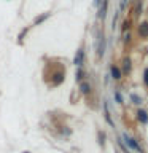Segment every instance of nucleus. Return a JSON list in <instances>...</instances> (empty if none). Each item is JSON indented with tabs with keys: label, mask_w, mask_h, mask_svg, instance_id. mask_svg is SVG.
Instances as JSON below:
<instances>
[{
	"label": "nucleus",
	"mask_w": 148,
	"mask_h": 153,
	"mask_svg": "<svg viewBox=\"0 0 148 153\" xmlns=\"http://www.w3.org/2000/svg\"><path fill=\"white\" fill-rule=\"evenodd\" d=\"M104 53H105V37H104V33H100L99 35V42H97V56H104Z\"/></svg>",
	"instance_id": "nucleus-1"
},
{
	"label": "nucleus",
	"mask_w": 148,
	"mask_h": 153,
	"mask_svg": "<svg viewBox=\"0 0 148 153\" xmlns=\"http://www.w3.org/2000/svg\"><path fill=\"white\" fill-rule=\"evenodd\" d=\"M123 139L126 140V143H127V145L131 147V148H134V150H137V152H140V153H142V148H140V145H138V143H137L135 140H134L132 137H127L126 134H124V136H123Z\"/></svg>",
	"instance_id": "nucleus-2"
},
{
	"label": "nucleus",
	"mask_w": 148,
	"mask_h": 153,
	"mask_svg": "<svg viewBox=\"0 0 148 153\" xmlns=\"http://www.w3.org/2000/svg\"><path fill=\"white\" fill-rule=\"evenodd\" d=\"M83 59H84V51H83V50H78V51H76V54H75L73 64L78 65V67H81V65H83Z\"/></svg>",
	"instance_id": "nucleus-3"
},
{
	"label": "nucleus",
	"mask_w": 148,
	"mask_h": 153,
	"mask_svg": "<svg viewBox=\"0 0 148 153\" xmlns=\"http://www.w3.org/2000/svg\"><path fill=\"white\" fill-rule=\"evenodd\" d=\"M138 35L147 38L148 37V22H142L140 26H138Z\"/></svg>",
	"instance_id": "nucleus-4"
},
{
	"label": "nucleus",
	"mask_w": 148,
	"mask_h": 153,
	"mask_svg": "<svg viewBox=\"0 0 148 153\" xmlns=\"http://www.w3.org/2000/svg\"><path fill=\"white\" fill-rule=\"evenodd\" d=\"M107 7H108V0H102V5H100V11H99V18H105L107 16Z\"/></svg>",
	"instance_id": "nucleus-5"
},
{
	"label": "nucleus",
	"mask_w": 148,
	"mask_h": 153,
	"mask_svg": "<svg viewBox=\"0 0 148 153\" xmlns=\"http://www.w3.org/2000/svg\"><path fill=\"white\" fill-rule=\"evenodd\" d=\"M137 118H138V121L143 123V124L148 123V115H147L145 110H138V112H137Z\"/></svg>",
	"instance_id": "nucleus-6"
},
{
	"label": "nucleus",
	"mask_w": 148,
	"mask_h": 153,
	"mask_svg": "<svg viewBox=\"0 0 148 153\" xmlns=\"http://www.w3.org/2000/svg\"><path fill=\"white\" fill-rule=\"evenodd\" d=\"M110 70H112V76H113L115 80H119V78H121V70H119L116 65H112V69H110Z\"/></svg>",
	"instance_id": "nucleus-7"
},
{
	"label": "nucleus",
	"mask_w": 148,
	"mask_h": 153,
	"mask_svg": "<svg viewBox=\"0 0 148 153\" xmlns=\"http://www.w3.org/2000/svg\"><path fill=\"white\" fill-rule=\"evenodd\" d=\"M80 89H81V93H83V94L91 93V86H89L88 83H81V85H80Z\"/></svg>",
	"instance_id": "nucleus-8"
},
{
	"label": "nucleus",
	"mask_w": 148,
	"mask_h": 153,
	"mask_svg": "<svg viewBox=\"0 0 148 153\" xmlns=\"http://www.w3.org/2000/svg\"><path fill=\"white\" fill-rule=\"evenodd\" d=\"M48 16H50V13H45L43 16H40V18H35V21H33V24H40V22H43V21H45V19H46Z\"/></svg>",
	"instance_id": "nucleus-9"
},
{
	"label": "nucleus",
	"mask_w": 148,
	"mask_h": 153,
	"mask_svg": "<svg viewBox=\"0 0 148 153\" xmlns=\"http://www.w3.org/2000/svg\"><path fill=\"white\" fill-rule=\"evenodd\" d=\"M129 70H131V61L124 59V72H129Z\"/></svg>",
	"instance_id": "nucleus-10"
},
{
	"label": "nucleus",
	"mask_w": 148,
	"mask_h": 153,
	"mask_svg": "<svg viewBox=\"0 0 148 153\" xmlns=\"http://www.w3.org/2000/svg\"><path fill=\"white\" fill-rule=\"evenodd\" d=\"M132 100H134L135 104H142V99L138 97V96H135V94H132Z\"/></svg>",
	"instance_id": "nucleus-11"
},
{
	"label": "nucleus",
	"mask_w": 148,
	"mask_h": 153,
	"mask_svg": "<svg viewBox=\"0 0 148 153\" xmlns=\"http://www.w3.org/2000/svg\"><path fill=\"white\" fill-rule=\"evenodd\" d=\"M143 75H145V76H143V81H145V85L148 86V69L145 70V74H143Z\"/></svg>",
	"instance_id": "nucleus-12"
},
{
	"label": "nucleus",
	"mask_w": 148,
	"mask_h": 153,
	"mask_svg": "<svg viewBox=\"0 0 148 153\" xmlns=\"http://www.w3.org/2000/svg\"><path fill=\"white\" fill-rule=\"evenodd\" d=\"M115 96H116V99H118V102H119V104H121V102H123V99H121V94H119V93H115Z\"/></svg>",
	"instance_id": "nucleus-13"
},
{
	"label": "nucleus",
	"mask_w": 148,
	"mask_h": 153,
	"mask_svg": "<svg viewBox=\"0 0 148 153\" xmlns=\"http://www.w3.org/2000/svg\"><path fill=\"white\" fill-rule=\"evenodd\" d=\"M24 153H29V152H24Z\"/></svg>",
	"instance_id": "nucleus-14"
},
{
	"label": "nucleus",
	"mask_w": 148,
	"mask_h": 153,
	"mask_svg": "<svg viewBox=\"0 0 148 153\" xmlns=\"http://www.w3.org/2000/svg\"><path fill=\"white\" fill-rule=\"evenodd\" d=\"M126 153H129V152H126Z\"/></svg>",
	"instance_id": "nucleus-15"
}]
</instances>
